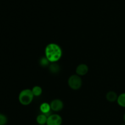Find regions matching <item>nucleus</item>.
<instances>
[{"label":"nucleus","instance_id":"1","mask_svg":"<svg viewBox=\"0 0 125 125\" xmlns=\"http://www.w3.org/2000/svg\"><path fill=\"white\" fill-rule=\"evenodd\" d=\"M45 56L50 61V63H56L62 57V48L56 43H49L46 45L45 49Z\"/></svg>","mask_w":125,"mask_h":125},{"label":"nucleus","instance_id":"2","mask_svg":"<svg viewBox=\"0 0 125 125\" xmlns=\"http://www.w3.org/2000/svg\"><path fill=\"white\" fill-rule=\"evenodd\" d=\"M34 95L31 89H26L21 90L18 95V101L23 106H28L32 103L34 100Z\"/></svg>","mask_w":125,"mask_h":125},{"label":"nucleus","instance_id":"3","mask_svg":"<svg viewBox=\"0 0 125 125\" xmlns=\"http://www.w3.org/2000/svg\"><path fill=\"white\" fill-rule=\"evenodd\" d=\"M68 85L72 90H79L83 85V80L81 77L77 75L76 74H72L68 79Z\"/></svg>","mask_w":125,"mask_h":125},{"label":"nucleus","instance_id":"4","mask_svg":"<svg viewBox=\"0 0 125 125\" xmlns=\"http://www.w3.org/2000/svg\"><path fill=\"white\" fill-rule=\"evenodd\" d=\"M62 121V118L60 115L52 114L48 117L46 125H61Z\"/></svg>","mask_w":125,"mask_h":125},{"label":"nucleus","instance_id":"5","mask_svg":"<svg viewBox=\"0 0 125 125\" xmlns=\"http://www.w3.org/2000/svg\"><path fill=\"white\" fill-rule=\"evenodd\" d=\"M51 111L53 112H57L62 111L63 108V103L60 99H54L52 100L50 103Z\"/></svg>","mask_w":125,"mask_h":125},{"label":"nucleus","instance_id":"6","mask_svg":"<svg viewBox=\"0 0 125 125\" xmlns=\"http://www.w3.org/2000/svg\"><path fill=\"white\" fill-rule=\"evenodd\" d=\"M76 74L79 76L86 75L89 72V67L85 63H81L78 65L75 70Z\"/></svg>","mask_w":125,"mask_h":125},{"label":"nucleus","instance_id":"7","mask_svg":"<svg viewBox=\"0 0 125 125\" xmlns=\"http://www.w3.org/2000/svg\"><path fill=\"white\" fill-rule=\"evenodd\" d=\"M40 111L42 112V114L46 115L47 117L51 114H50L51 112V107H50V104L48 103H43L40 106Z\"/></svg>","mask_w":125,"mask_h":125},{"label":"nucleus","instance_id":"8","mask_svg":"<svg viewBox=\"0 0 125 125\" xmlns=\"http://www.w3.org/2000/svg\"><path fill=\"white\" fill-rule=\"evenodd\" d=\"M118 95L114 91H109L106 94V98L107 101L110 103H114L117 101Z\"/></svg>","mask_w":125,"mask_h":125},{"label":"nucleus","instance_id":"9","mask_svg":"<svg viewBox=\"0 0 125 125\" xmlns=\"http://www.w3.org/2000/svg\"><path fill=\"white\" fill-rule=\"evenodd\" d=\"M48 117L43 114H39L36 118V122L39 125H46Z\"/></svg>","mask_w":125,"mask_h":125},{"label":"nucleus","instance_id":"10","mask_svg":"<svg viewBox=\"0 0 125 125\" xmlns=\"http://www.w3.org/2000/svg\"><path fill=\"white\" fill-rule=\"evenodd\" d=\"M50 72L53 74H56L60 72V66L57 64V62L56 63H51L48 67Z\"/></svg>","mask_w":125,"mask_h":125},{"label":"nucleus","instance_id":"11","mask_svg":"<svg viewBox=\"0 0 125 125\" xmlns=\"http://www.w3.org/2000/svg\"><path fill=\"white\" fill-rule=\"evenodd\" d=\"M31 90L34 96H40L42 94L43 92V90L42 89V87L39 86V85H35V86H34L32 87V89H31Z\"/></svg>","mask_w":125,"mask_h":125},{"label":"nucleus","instance_id":"12","mask_svg":"<svg viewBox=\"0 0 125 125\" xmlns=\"http://www.w3.org/2000/svg\"><path fill=\"white\" fill-rule=\"evenodd\" d=\"M117 102L120 107L125 108V93H122L118 95Z\"/></svg>","mask_w":125,"mask_h":125},{"label":"nucleus","instance_id":"13","mask_svg":"<svg viewBox=\"0 0 125 125\" xmlns=\"http://www.w3.org/2000/svg\"><path fill=\"white\" fill-rule=\"evenodd\" d=\"M39 63H40V65L43 67H49V65H50V62L47 59L45 56L44 57H41L40 60H39Z\"/></svg>","mask_w":125,"mask_h":125},{"label":"nucleus","instance_id":"14","mask_svg":"<svg viewBox=\"0 0 125 125\" xmlns=\"http://www.w3.org/2000/svg\"><path fill=\"white\" fill-rule=\"evenodd\" d=\"M7 123V118L4 114L0 113V125H6Z\"/></svg>","mask_w":125,"mask_h":125},{"label":"nucleus","instance_id":"15","mask_svg":"<svg viewBox=\"0 0 125 125\" xmlns=\"http://www.w3.org/2000/svg\"><path fill=\"white\" fill-rule=\"evenodd\" d=\"M123 120H124V122H125V113L124 115H123Z\"/></svg>","mask_w":125,"mask_h":125},{"label":"nucleus","instance_id":"16","mask_svg":"<svg viewBox=\"0 0 125 125\" xmlns=\"http://www.w3.org/2000/svg\"><path fill=\"white\" fill-rule=\"evenodd\" d=\"M125 125V123H124V124H122V125Z\"/></svg>","mask_w":125,"mask_h":125}]
</instances>
